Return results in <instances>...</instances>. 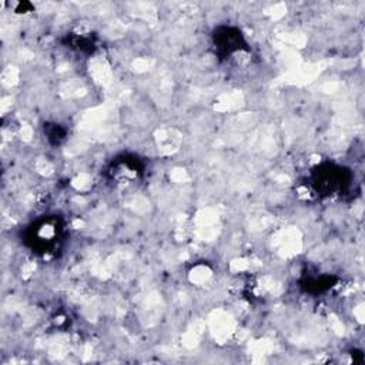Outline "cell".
Wrapping results in <instances>:
<instances>
[{
	"instance_id": "2",
	"label": "cell",
	"mask_w": 365,
	"mask_h": 365,
	"mask_svg": "<svg viewBox=\"0 0 365 365\" xmlns=\"http://www.w3.org/2000/svg\"><path fill=\"white\" fill-rule=\"evenodd\" d=\"M327 173L324 171H319L317 175H315V184L322 188L327 194H331L334 191H336L338 188H341V170L335 171V170H331V168H327L325 170Z\"/></svg>"
},
{
	"instance_id": "1",
	"label": "cell",
	"mask_w": 365,
	"mask_h": 365,
	"mask_svg": "<svg viewBox=\"0 0 365 365\" xmlns=\"http://www.w3.org/2000/svg\"><path fill=\"white\" fill-rule=\"evenodd\" d=\"M61 225L56 218H46L34 224L29 230V241L38 252H48L50 248L58 245Z\"/></svg>"
}]
</instances>
